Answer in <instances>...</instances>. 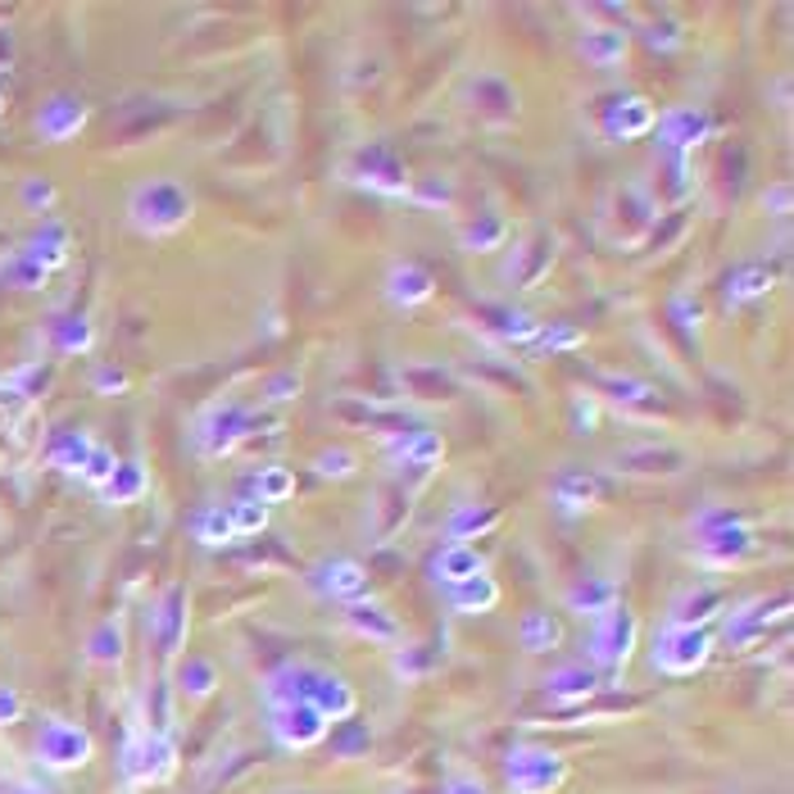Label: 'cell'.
I'll return each instance as SVG.
<instances>
[{"label": "cell", "instance_id": "obj_57", "mask_svg": "<svg viewBox=\"0 0 794 794\" xmlns=\"http://www.w3.org/2000/svg\"><path fill=\"white\" fill-rule=\"evenodd\" d=\"M0 109H6V73H0Z\"/></svg>", "mask_w": 794, "mask_h": 794}, {"label": "cell", "instance_id": "obj_52", "mask_svg": "<svg viewBox=\"0 0 794 794\" xmlns=\"http://www.w3.org/2000/svg\"><path fill=\"white\" fill-rule=\"evenodd\" d=\"M19 717H23V699L10 686H0V726H14Z\"/></svg>", "mask_w": 794, "mask_h": 794}, {"label": "cell", "instance_id": "obj_1", "mask_svg": "<svg viewBox=\"0 0 794 794\" xmlns=\"http://www.w3.org/2000/svg\"><path fill=\"white\" fill-rule=\"evenodd\" d=\"M191 209H196L191 191L178 187L173 178H150L128 200V218H132L137 232H146V237H173L178 227H187Z\"/></svg>", "mask_w": 794, "mask_h": 794}, {"label": "cell", "instance_id": "obj_34", "mask_svg": "<svg viewBox=\"0 0 794 794\" xmlns=\"http://www.w3.org/2000/svg\"><path fill=\"white\" fill-rule=\"evenodd\" d=\"M554 499H558L563 514H586V508L599 499V482L586 477V473H563L554 482Z\"/></svg>", "mask_w": 794, "mask_h": 794}, {"label": "cell", "instance_id": "obj_4", "mask_svg": "<svg viewBox=\"0 0 794 794\" xmlns=\"http://www.w3.org/2000/svg\"><path fill=\"white\" fill-rule=\"evenodd\" d=\"M32 754L50 772H78V767H87L96 758V741H91L87 726L69 722V717H46L41 731H37Z\"/></svg>", "mask_w": 794, "mask_h": 794}, {"label": "cell", "instance_id": "obj_40", "mask_svg": "<svg viewBox=\"0 0 794 794\" xmlns=\"http://www.w3.org/2000/svg\"><path fill=\"white\" fill-rule=\"evenodd\" d=\"M91 445H96V440H91L87 431H69V436H60V440L50 445V464L60 468V473H82Z\"/></svg>", "mask_w": 794, "mask_h": 794}, {"label": "cell", "instance_id": "obj_23", "mask_svg": "<svg viewBox=\"0 0 794 794\" xmlns=\"http://www.w3.org/2000/svg\"><path fill=\"white\" fill-rule=\"evenodd\" d=\"M499 527V514L490 504H459L454 514L445 518V545H468V540H482Z\"/></svg>", "mask_w": 794, "mask_h": 794}, {"label": "cell", "instance_id": "obj_21", "mask_svg": "<svg viewBox=\"0 0 794 794\" xmlns=\"http://www.w3.org/2000/svg\"><path fill=\"white\" fill-rule=\"evenodd\" d=\"M431 291H436V277H431L423 264H414V259L395 264V268H390V277H386V296H390L395 305H405V309L427 305V300H431Z\"/></svg>", "mask_w": 794, "mask_h": 794}, {"label": "cell", "instance_id": "obj_47", "mask_svg": "<svg viewBox=\"0 0 794 794\" xmlns=\"http://www.w3.org/2000/svg\"><path fill=\"white\" fill-rule=\"evenodd\" d=\"M409 196L418 205L440 209V205H454V182L449 178H418V182H409Z\"/></svg>", "mask_w": 794, "mask_h": 794}, {"label": "cell", "instance_id": "obj_20", "mask_svg": "<svg viewBox=\"0 0 794 794\" xmlns=\"http://www.w3.org/2000/svg\"><path fill=\"white\" fill-rule=\"evenodd\" d=\"M473 100H477V113L486 123H514L518 119V91L508 87L499 73H482L473 82Z\"/></svg>", "mask_w": 794, "mask_h": 794}, {"label": "cell", "instance_id": "obj_50", "mask_svg": "<svg viewBox=\"0 0 794 794\" xmlns=\"http://www.w3.org/2000/svg\"><path fill=\"white\" fill-rule=\"evenodd\" d=\"M23 200H28V209H50V205H54V187H50L46 178H28Z\"/></svg>", "mask_w": 794, "mask_h": 794}, {"label": "cell", "instance_id": "obj_56", "mask_svg": "<svg viewBox=\"0 0 794 794\" xmlns=\"http://www.w3.org/2000/svg\"><path fill=\"white\" fill-rule=\"evenodd\" d=\"M10 60H14V37H10V32H0V73L10 69Z\"/></svg>", "mask_w": 794, "mask_h": 794}, {"label": "cell", "instance_id": "obj_51", "mask_svg": "<svg viewBox=\"0 0 794 794\" xmlns=\"http://www.w3.org/2000/svg\"><path fill=\"white\" fill-rule=\"evenodd\" d=\"M672 318L686 327V331H699V322H704V309L699 305H691V300H672Z\"/></svg>", "mask_w": 794, "mask_h": 794}, {"label": "cell", "instance_id": "obj_42", "mask_svg": "<svg viewBox=\"0 0 794 794\" xmlns=\"http://www.w3.org/2000/svg\"><path fill=\"white\" fill-rule=\"evenodd\" d=\"M227 518H232V532L241 540V536H259L268 527V508L259 499H237V504H227Z\"/></svg>", "mask_w": 794, "mask_h": 794}, {"label": "cell", "instance_id": "obj_53", "mask_svg": "<svg viewBox=\"0 0 794 794\" xmlns=\"http://www.w3.org/2000/svg\"><path fill=\"white\" fill-rule=\"evenodd\" d=\"M445 794H490V790H486L477 776H449V781H445Z\"/></svg>", "mask_w": 794, "mask_h": 794}, {"label": "cell", "instance_id": "obj_6", "mask_svg": "<svg viewBox=\"0 0 794 794\" xmlns=\"http://www.w3.org/2000/svg\"><path fill=\"white\" fill-rule=\"evenodd\" d=\"M713 658V632L708 627H667L654 641V667L667 676H695Z\"/></svg>", "mask_w": 794, "mask_h": 794}, {"label": "cell", "instance_id": "obj_38", "mask_svg": "<svg viewBox=\"0 0 794 794\" xmlns=\"http://www.w3.org/2000/svg\"><path fill=\"white\" fill-rule=\"evenodd\" d=\"M490 327H495L504 340H514V346H532L536 331H540V322H536L527 309H508V305L490 309Z\"/></svg>", "mask_w": 794, "mask_h": 794}, {"label": "cell", "instance_id": "obj_11", "mask_svg": "<svg viewBox=\"0 0 794 794\" xmlns=\"http://www.w3.org/2000/svg\"><path fill=\"white\" fill-rule=\"evenodd\" d=\"M654 123H658L654 100H645V96H613L599 128H604L608 141H636V137H649Z\"/></svg>", "mask_w": 794, "mask_h": 794}, {"label": "cell", "instance_id": "obj_17", "mask_svg": "<svg viewBox=\"0 0 794 794\" xmlns=\"http://www.w3.org/2000/svg\"><path fill=\"white\" fill-rule=\"evenodd\" d=\"M346 622L373 645H400L405 632H400V622H395V613L386 604H373V599H355L346 604Z\"/></svg>", "mask_w": 794, "mask_h": 794}, {"label": "cell", "instance_id": "obj_39", "mask_svg": "<svg viewBox=\"0 0 794 794\" xmlns=\"http://www.w3.org/2000/svg\"><path fill=\"white\" fill-rule=\"evenodd\" d=\"M296 495V473L291 468H259V477H255V499L268 508V504H287Z\"/></svg>", "mask_w": 794, "mask_h": 794}, {"label": "cell", "instance_id": "obj_12", "mask_svg": "<svg viewBox=\"0 0 794 794\" xmlns=\"http://www.w3.org/2000/svg\"><path fill=\"white\" fill-rule=\"evenodd\" d=\"M305 704L327 722V726H336V722H346V717H355V708H359V695H355V686L346 676H336V672H318L314 667V681H309V691H305Z\"/></svg>", "mask_w": 794, "mask_h": 794}, {"label": "cell", "instance_id": "obj_31", "mask_svg": "<svg viewBox=\"0 0 794 794\" xmlns=\"http://www.w3.org/2000/svg\"><path fill=\"white\" fill-rule=\"evenodd\" d=\"M100 490H105V499H109V504H137V499L150 490L146 464H141V459H128V464H119V468H113V477H109Z\"/></svg>", "mask_w": 794, "mask_h": 794}, {"label": "cell", "instance_id": "obj_48", "mask_svg": "<svg viewBox=\"0 0 794 794\" xmlns=\"http://www.w3.org/2000/svg\"><path fill=\"white\" fill-rule=\"evenodd\" d=\"M604 390L613 395L617 405H645L649 395H654V386H649V381H636V377H604Z\"/></svg>", "mask_w": 794, "mask_h": 794}, {"label": "cell", "instance_id": "obj_27", "mask_svg": "<svg viewBox=\"0 0 794 794\" xmlns=\"http://www.w3.org/2000/svg\"><path fill=\"white\" fill-rule=\"evenodd\" d=\"M23 259L50 277L54 268H64V259H69V232H64L60 222H46L41 232H37V237L23 246Z\"/></svg>", "mask_w": 794, "mask_h": 794}, {"label": "cell", "instance_id": "obj_46", "mask_svg": "<svg viewBox=\"0 0 794 794\" xmlns=\"http://www.w3.org/2000/svg\"><path fill=\"white\" fill-rule=\"evenodd\" d=\"M113 468H119V459H113V449L109 445H91V454H87V464H82V482L87 486H105L109 477H113Z\"/></svg>", "mask_w": 794, "mask_h": 794}, {"label": "cell", "instance_id": "obj_18", "mask_svg": "<svg viewBox=\"0 0 794 794\" xmlns=\"http://www.w3.org/2000/svg\"><path fill=\"white\" fill-rule=\"evenodd\" d=\"M599 672L590 667V663H563V667H554L549 676H545V691H549V699H558V704H586L595 691H599Z\"/></svg>", "mask_w": 794, "mask_h": 794}, {"label": "cell", "instance_id": "obj_2", "mask_svg": "<svg viewBox=\"0 0 794 794\" xmlns=\"http://www.w3.org/2000/svg\"><path fill=\"white\" fill-rule=\"evenodd\" d=\"M636 641H641V622H636V613H632L627 604H613L608 613H599V617L590 622V645H586L590 667H595L599 676H617L622 667L632 663Z\"/></svg>", "mask_w": 794, "mask_h": 794}, {"label": "cell", "instance_id": "obj_8", "mask_svg": "<svg viewBox=\"0 0 794 794\" xmlns=\"http://www.w3.org/2000/svg\"><path fill=\"white\" fill-rule=\"evenodd\" d=\"M250 427H255V418H250L246 409L218 405V409H209V414L200 418L196 445H200V454H209V459H222V454H232V449L250 436Z\"/></svg>", "mask_w": 794, "mask_h": 794}, {"label": "cell", "instance_id": "obj_43", "mask_svg": "<svg viewBox=\"0 0 794 794\" xmlns=\"http://www.w3.org/2000/svg\"><path fill=\"white\" fill-rule=\"evenodd\" d=\"M314 468H318V477H350L355 468H359V454L355 449H346V445H331V449H318L314 454Z\"/></svg>", "mask_w": 794, "mask_h": 794}, {"label": "cell", "instance_id": "obj_24", "mask_svg": "<svg viewBox=\"0 0 794 794\" xmlns=\"http://www.w3.org/2000/svg\"><path fill=\"white\" fill-rule=\"evenodd\" d=\"M309 681H314V667H305V663H281L277 672H268V681H264L268 713L272 708H287V704H300L305 691H309Z\"/></svg>", "mask_w": 794, "mask_h": 794}, {"label": "cell", "instance_id": "obj_41", "mask_svg": "<svg viewBox=\"0 0 794 794\" xmlns=\"http://www.w3.org/2000/svg\"><path fill=\"white\" fill-rule=\"evenodd\" d=\"M582 327H573V322H540V331H536V340H532V346L536 350H549V355H563V350H577L582 346Z\"/></svg>", "mask_w": 794, "mask_h": 794}, {"label": "cell", "instance_id": "obj_3", "mask_svg": "<svg viewBox=\"0 0 794 794\" xmlns=\"http://www.w3.org/2000/svg\"><path fill=\"white\" fill-rule=\"evenodd\" d=\"M119 763H123L128 785H159L178 772V745H173V735H159L150 726H132Z\"/></svg>", "mask_w": 794, "mask_h": 794}, {"label": "cell", "instance_id": "obj_15", "mask_svg": "<svg viewBox=\"0 0 794 794\" xmlns=\"http://www.w3.org/2000/svg\"><path fill=\"white\" fill-rule=\"evenodd\" d=\"M318 590L331 595V599L355 604V599H364V590H368V567H364L359 558H350V554H336V558H327V563L318 567Z\"/></svg>", "mask_w": 794, "mask_h": 794}, {"label": "cell", "instance_id": "obj_13", "mask_svg": "<svg viewBox=\"0 0 794 794\" xmlns=\"http://www.w3.org/2000/svg\"><path fill=\"white\" fill-rule=\"evenodd\" d=\"M785 608H790V599H750V604H741L731 617H726V641L735 645V649H750V645H758L763 636H767V627L772 622H781L785 617Z\"/></svg>", "mask_w": 794, "mask_h": 794}, {"label": "cell", "instance_id": "obj_5", "mask_svg": "<svg viewBox=\"0 0 794 794\" xmlns=\"http://www.w3.org/2000/svg\"><path fill=\"white\" fill-rule=\"evenodd\" d=\"M504 781L514 794H554L567 781V758L540 745H514L504 758Z\"/></svg>", "mask_w": 794, "mask_h": 794}, {"label": "cell", "instance_id": "obj_9", "mask_svg": "<svg viewBox=\"0 0 794 794\" xmlns=\"http://www.w3.org/2000/svg\"><path fill=\"white\" fill-rule=\"evenodd\" d=\"M654 132H658V146L672 150V159H691V150L713 137V119L704 109H667L658 113Z\"/></svg>", "mask_w": 794, "mask_h": 794}, {"label": "cell", "instance_id": "obj_44", "mask_svg": "<svg viewBox=\"0 0 794 794\" xmlns=\"http://www.w3.org/2000/svg\"><path fill=\"white\" fill-rule=\"evenodd\" d=\"M91 340H96V331H91L87 318H64L60 327H54V346H60L64 355H87Z\"/></svg>", "mask_w": 794, "mask_h": 794}, {"label": "cell", "instance_id": "obj_10", "mask_svg": "<svg viewBox=\"0 0 794 794\" xmlns=\"http://www.w3.org/2000/svg\"><path fill=\"white\" fill-rule=\"evenodd\" d=\"M268 717H272L268 726H272V735H277V745H281V750H296V754L322 745L327 731H331L305 699H300V704H287V708H272Z\"/></svg>", "mask_w": 794, "mask_h": 794}, {"label": "cell", "instance_id": "obj_29", "mask_svg": "<svg viewBox=\"0 0 794 794\" xmlns=\"http://www.w3.org/2000/svg\"><path fill=\"white\" fill-rule=\"evenodd\" d=\"M123 654H128L123 617H105L100 627L91 632V641H87V658L100 663V667H113V663H123Z\"/></svg>", "mask_w": 794, "mask_h": 794}, {"label": "cell", "instance_id": "obj_7", "mask_svg": "<svg viewBox=\"0 0 794 794\" xmlns=\"http://www.w3.org/2000/svg\"><path fill=\"white\" fill-rule=\"evenodd\" d=\"M187 627H191L187 590H182V586H168L163 599H159L155 613H150V636H155L159 658H178V654H182V645H187Z\"/></svg>", "mask_w": 794, "mask_h": 794}, {"label": "cell", "instance_id": "obj_14", "mask_svg": "<svg viewBox=\"0 0 794 794\" xmlns=\"http://www.w3.org/2000/svg\"><path fill=\"white\" fill-rule=\"evenodd\" d=\"M368 191H377V196H409V168L395 159L390 150H381V146H373V150H364L359 155V173H355Z\"/></svg>", "mask_w": 794, "mask_h": 794}, {"label": "cell", "instance_id": "obj_45", "mask_svg": "<svg viewBox=\"0 0 794 794\" xmlns=\"http://www.w3.org/2000/svg\"><path fill=\"white\" fill-rule=\"evenodd\" d=\"M300 390H305V377L296 368H287V373H272L264 381V400L268 405H291V400H300Z\"/></svg>", "mask_w": 794, "mask_h": 794}, {"label": "cell", "instance_id": "obj_22", "mask_svg": "<svg viewBox=\"0 0 794 794\" xmlns=\"http://www.w3.org/2000/svg\"><path fill=\"white\" fill-rule=\"evenodd\" d=\"M717 613H726V595L717 586H699V590H686L672 604L667 622H672V627H708Z\"/></svg>", "mask_w": 794, "mask_h": 794}, {"label": "cell", "instance_id": "obj_30", "mask_svg": "<svg viewBox=\"0 0 794 794\" xmlns=\"http://www.w3.org/2000/svg\"><path fill=\"white\" fill-rule=\"evenodd\" d=\"M173 686H178V695L209 699L214 686H218V667H214L209 658H200V654H187V658L178 663V672H173Z\"/></svg>", "mask_w": 794, "mask_h": 794}, {"label": "cell", "instance_id": "obj_32", "mask_svg": "<svg viewBox=\"0 0 794 794\" xmlns=\"http://www.w3.org/2000/svg\"><path fill=\"white\" fill-rule=\"evenodd\" d=\"M772 291V272L763 264H745L726 277V305H754Z\"/></svg>", "mask_w": 794, "mask_h": 794}, {"label": "cell", "instance_id": "obj_33", "mask_svg": "<svg viewBox=\"0 0 794 794\" xmlns=\"http://www.w3.org/2000/svg\"><path fill=\"white\" fill-rule=\"evenodd\" d=\"M617 604V586L608 582V577H586L573 595H567V608H573V613H582V617H599V613H608Z\"/></svg>", "mask_w": 794, "mask_h": 794}, {"label": "cell", "instance_id": "obj_54", "mask_svg": "<svg viewBox=\"0 0 794 794\" xmlns=\"http://www.w3.org/2000/svg\"><path fill=\"white\" fill-rule=\"evenodd\" d=\"M763 209H776V214H790V187L776 182L772 191H763Z\"/></svg>", "mask_w": 794, "mask_h": 794}, {"label": "cell", "instance_id": "obj_19", "mask_svg": "<svg viewBox=\"0 0 794 794\" xmlns=\"http://www.w3.org/2000/svg\"><path fill=\"white\" fill-rule=\"evenodd\" d=\"M431 573H436L440 586L454 590V586H464V582H473V577L486 573V554H482L477 545H440Z\"/></svg>", "mask_w": 794, "mask_h": 794}, {"label": "cell", "instance_id": "obj_55", "mask_svg": "<svg viewBox=\"0 0 794 794\" xmlns=\"http://www.w3.org/2000/svg\"><path fill=\"white\" fill-rule=\"evenodd\" d=\"M96 386H100V390H123V386H128V377H123V373H109V368H105V373L96 377Z\"/></svg>", "mask_w": 794, "mask_h": 794}, {"label": "cell", "instance_id": "obj_16", "mask_svg": "<svg viewBox=\"0 0 794 794\" xmlns=\"http://www.w3.org/2000/svg\"><path fill=\"white\" fill-rule=\"evenodd\" d=\"M87 128V105L78 96H50L37 113V132L46 141H73Z\"/></svg>", "mask_w": 794, "mask_h": 794}, {"label": "cell", "instance_id": "obj_36", "mask_svg": "<svg viewBox=\"0 0 794 794\" xmlns=\"http://www.w3.org/2000/svg\"><path fill=\"white\" fill-rule=\"evenodd\" d=\"M504 241H508V222H504L499 214H477V218L468 222V232H464V246H468L473 255L504 250Z\"/></svg>", "mask_w": 794, "mask_h": 794}, {"label": "cell", "instance_id": "obj_25", "mask_svg": "<svg viewBox=\"0 0 794 794\" xmlns=\"http://www.w3.org/2000/svg\"><path fill=\"white\" fill-rule=\"evenodd\" d=\"M395 454H400V464L405 468H418L423 477L445 459V440L436 436V431H427V427H418V431H405V436H395V445H390Z\"/></svg>", "mask_w": 794, "mask_h": 794}, {"label": "cell", "instance_id": "obj_28", "mask_svg": "<svg viewBox=\"0 0 794 794\" xmlns=\"http://www.w3.org/2000/svg\"><path fill=\"white\" fill-rule=\"evenodd\" d=\"M518 645H523L527 654H554V649L563 645V622H558L554 613H545V608L523 613V622H518Z\"/></svg>", "mask_w": 794, "mask_h": 794}, {"label": "cell", "instance_id": "obj_37", "mask_svg": "<svg viewBox=\"0 0 794 794\" xmlns=\"http://www.w3.org/2000/svg\"><path fill=\"white\" fill-rule=\"evenodd\" d=\"M191 532H196V540H200V545H209V549H218V545H232V540H237V532H232V518H227V508H222V504H209V508H200V514L191 518Z\"/></svg>", "mask_w": 794, "mask_h": 794}, {"label": "cell", "instance_id": "obj_26", "mask_svg": "<svg viewBox=\"0 0 794 794\" xmlns=\"http://www.w3.org/2000/svg\"><path fill=\"white\" fill-rule=\"evenodd\" d=\"M577 46H582V54H586V60H590L595 69H613V64L627 60L632 37L622 32V28H586Z\"/></svg>", "mask_w": 794, "mask_h": 794}, {"label": "cell", "instance_id": "obj_49", "mask_svg": "<svg viewBox=\"0 0 794 794\" xmlns=\"http://www.w3.org/2000/svg\"><path fill=\"white\" fill-rule=\"evenodd\" d=\"M573 423H577V436H590V431H595L599 409H595L590 395H577V405H573Z\"/></svg>", "mask_w": 794, "mask_h": 794}, {"label": "cell", "instance_id": "obj_35", "mask_svg": "<svg viewBox=\"0 0 794 794\" xmlns=\"http://www.w3.org/2000/svg\"><path fill=\"white\" fill-rule=\"evenodd\" d=\"M449 604H454V613H490L499 604V586H495V577L482 573V577H473L464 586H454Z\"/></svg>", "mask_w": 794, "mask_h": 794}]
</instances>
